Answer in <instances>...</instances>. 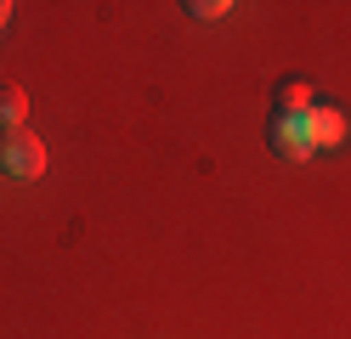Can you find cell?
I'll use <instances>...</instances> for the list:
<instances>
[{
	"label": "cell",
	"mask_w": 351,
	"mask_h": 339,
	"mask_svg": "<svg viewBox=\"0 0 351 339\" xmlns=\"http://www.w3.org/2000/svg\"><path fill=\"white\" fill-rule=\"evenodd\" d=\"M6 23H12V0H0V29H6Z\"/></svg>",
	"instance_id": "52a82bcc"
},
{
	"label": "cell",
	"mask_w": 351,
	"mask_h": 339,
	"mask_svg": "<svg viewBox=\"0 0 351 339\" xmlns=\"http://www.w3.org/2000/svg\"><path fill=\"white\" fill-rule=\"evenodd\" d=\"M193 17H199V23H215V17H227L232 6H227V0H193V6H187Z\"/></svg>",
	"instance_id": "8992f818"
},
{
	"label": "cell",
	"mask_w": 351,
	"mask_h": 339,
	"mask_svg": "<svg viewBox=\"0 0 351 339\" xmlns=\"http://www.w3.org/2000/svg\"><path fill=\"white\" fill-rule=\"evenodd\" d=\"M267 147L300 164V158H312V130H306V119H267Z\"/></svg>",
	"instance_id": "3957f363"
},
{
	"label": "cell",
	"mask_w": 351,
	"mask_h": 339,
	"mask_svg": "<svg viewBox=\"0 0 351 339\" xmlns=\"http://www.w3.org/2000/svg\"><path fill=\"white\" fill-rule=\"evenodd\" d=\"M29 119V90L23 85H0V130H17Z\"/></svg>",
	"instance_id": "5b68a950"
},
{
	"label": "cell",
	"mask_w": 351,
	"mask_h": 339,
	"mask_svg": "<svg viewBox=\"0 0 351 339\" xmlns=\"http://www.w3.org/2000/svg\"><path fill=\"white\" fill-rule=\"evenodd\" d=\"M312 79H300V74H289V79H278V90H272V119H306L312 113Z\"/></svg>",
	"instance_id": "277c9868"
},
{
	"label": "cell",
	"mask_w": 351,
	"mask_h": 339,
	"mask_svg": "<svg viewBox=\"0 0 351 339\" xmlns=\"http://www.w3.org/2000/svg\"><path fill=\"white\" fill-rule=\"evenodd\" d=\"M0 175H12V181H40L46 175V142L29 125L0 130Z\"/></svg>",
	"instance_id": "6da1fadb"
},
{
	"label": "cell",
	"mask_w": 351,
	"mask_h": 339,
	"mask_svg": "<svg viewBox=\"0 0 351 339\" xmlns=\"http://www.w3.org/2000/svg\"><path fill=\"white\" fill-rule=\"evenodd\" d=\"M306 130H312V153H335V147H346V136H351L346 113L328 108V102H312V113H306Z\"/></svg>",
	"instance_id": "7a4b0ae2"
}]
</instances>
